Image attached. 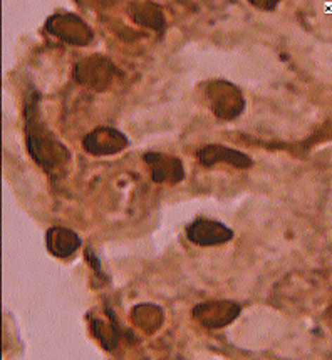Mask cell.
<instances>
[{
  "label": "cell",
  "instance_id": "14",
  "mask_svg": "<svg viewBox=\"0 0 332 360\" xmlns=\"http://www.w3.org/2000/svg\"><path fill=\"white\" fill-rule=\"evenodd\" d=\"M84 257H86V262L87 265L91 266V269L94 270V274L99 276V278L104 280V271H103V263H101V258L96 255V252L93 250V247H87L86 252H84Z\"/></svg>",
  "mask_w": 332,
  "mask_h": 360
},
{
  "label": "cell",
  "instance_id": "3",
  "mask_svg": "<svg viewBox=\"0 0 332 360\" xmlns=\"http://www.w3.org/2000/svg\"><path fill=\"white\" fill-rule=\"evenodd\" d=\"M205 98L218 120L231 121L245 111V98L238 86L229 81H212L205 87Z\"/></svg>",
  "mask_w": 332,
  "mask_h": 360
},
{
  "label": "cell",
  "instance_id": "15",
  "mask_svg": "<svg viewBox=\"0 0 332 360\" xmlns=\"http://www.w3.org/2000/svg\"><path fill=\"white\" fill-rule=\"evenodd\" d=\"M250 6L260 8V11H275L279 6V0H250Z\"/></svg>",
  "mask_w": 332,
  "mask_h": 360
},
{
  "label": "cell",
  "instance_id": "1",
  "mask_svg": "<svg viewBox=\"0 0 332 360\" xmlns=\"http://www.w3.org/2000/svg\"><path fill=\"white\" fill-rule=\"evenodd\" d=\"M24 133L29 156L51 179L65 173L71 161V151L52 133L41 114V94L30 87L24 98Z\"/></svg>",
  "mask_w": 332,
  "mask_h": 360
},
{
  "label": "cell",
  "instance_id": "13",
  "mask_svg": "<svg viewBox=\"0 0 332 360\" xmlns=\"http://www.w3.org/2000/svg\"><path fill=\"white\" fill-rule=\"evenodd\" d=\"M139 310L134 307L131 311V319H133L134 325H138L139 328L146 330L148 333H153L156 328L161 327L163 323V310L155 304H139Z\"/></svg>",
  "mask_w": 332,
  "mask_h": 360
},
{
  "label": "cell",
  "instance_id": "5",
  "mask_svg": "<svg viewBox=\"0 0 332 360\" xmlns=\"http://www.w3.org/2000/svg\"><path fill=\"white\" fill-rule=\"evenodd\" d=\"M129 146V138L111 126H98L82 138V149L94 158L115 156Z\"/></svg>",
  "mask_w": 332,
  "mask_h": 360
},
{
  "label": "cell",
  "instance_id": "4",
  "mask_svg": "<svg viewBox=\"0 0 332 360\" xmlns=\"http://www.w3.org/2000/svg\"><path fill=\"white\" fill-rule=\"evenodd\" d=\"M46 30L52 37L59 39L64 44L77 47H86L93 42L94 32L86 20L79 15L69 14V12H58L47 17Z\"/></svg>",
  "mask_w": 332,
  "mask_h": 360
},
{
  "label": "cell",
  "instance_id": "6",
  "mask_svg": "<svg viewBox=\"0 0 332 360\" xmlns=\"http://www.w3.org/2000/svg\"><path fill=\"white\" fill-rule=\"evenodd\" d=\"M185 235L188 241L196 247H220L234 240L235 231L229 225L218 221V219L198 217L190 221L185 228Z\"/></svg>",
  "mask_w": 332,
  "mask_h": 360
},
{
  "label": "cell",
  "instance_id": "7",
  "mask_svg": "<svg viewBox=\"0 0 332 360\" xmlns=\"http://www.w3.org/2000/svg\"><path fill=\"white\" fill-rule=\"evenodd\" d=\"M242 305L234 300H210L203 304L195 305L191 309V317L198 322L202 327L210 330H220L226 325L238 319Z\"/></svg>",
  "mask_w": 332,
  "mask_h": 360
},
{
  "label": "cell",
  "instance_id": "10",
  "mask_svg": "<svg viewBox=\"0 0 332 360\" xmlns=\"http://www.w3.org/2000/svg\"><path fill=\"white\" fill-rule=\"evenodd\" d=\"M104 315H106L108 320L104 319H98V317H89L91 322V333L96 340L101 344V347L106 352H115L120 345L121 337H126V339H131L133 333L131 332H124L121 328L120 322H117V317L115 314V310L111 307H104Z\"/></svg>",
  "mask_w": 332,
  "mask_h": 360
},
{
  "label": "cell",
  "instance_id": "8",
  "mask_svg": "<svg viewBox=\"0 0 332 360\" xmlns=\"http://www.w3.org/2000/svg\"><path fill=\"white\" fill-rule=\"evenodd\" d=\"M143 161L150 166L151 181L156 184H178L186 178L185 166L180 158L165 155V153L148 151L143 155Z\"/></svg>",
  "mask_w": 332,
  "mask_h": 360
},
{
  "label": "cell",
  "instance_id": "11",
  "mask_svg": "<svg viewBox=\"0 0 332 360\" xmlns=\"http://www.w3.org/2000/svg\"><path fill=\"white\" fill-rule=\"evenodd\" d=\"M128 14L134 24L141 27L155 30L160 37H163L168 29V20L163 8L155 2H131L128 4Z\"/></svg>",
  "mask_w": 332,
  "mask_h": 360
},
{
  "label": "cell",
  "instance_id": "12",
  "mask_svg": "<svg viewBox=\"0 0 332 360\" xmlns=\"http://www.w3.org/2000/svg\"><path fill=\"white\" fill-rule=\"evenodd\" d=\"M46 245L47 252L52 257L60 258V260H68V258H71L81 248L82 240L71 228L51 226L46 231Z\"/></svg>",
  "mask_w": 332,
  "mask_h": 360
},
{
  "label": "cell",
  "instance_id": "9",
  "mask_svg": "<svg viewBox=\"0 0 332 360\" xmlns=\"http://www.w3.org/2000/svg\"><path fill=\"white\" fill-rule=\"evenodd\" d=\"M198 162L203 168H212L215 165H230L237 169H250L253 160L247 153L224 146V144H207L196 153Z\"/></svg>",
  "mask_w": 332,
  "mask_h": 360
},
{
  "label": "cell",
  "instance_id": "2",
  "mask_svg": "<svg viewBox=\"0 0 332 360\" xmlns=\"http://www.w3.org/2000/svg\"><path fill=\"white\" fill-rule=\"evenodd\" d=\"M72 74L77 84L96 92H104L111 87L121 72L111 59L96 54L84 57L79 63H76Z\"/></svg>",
  "mask_w": 332,
  "mask_h": 360
}]
</instances>
